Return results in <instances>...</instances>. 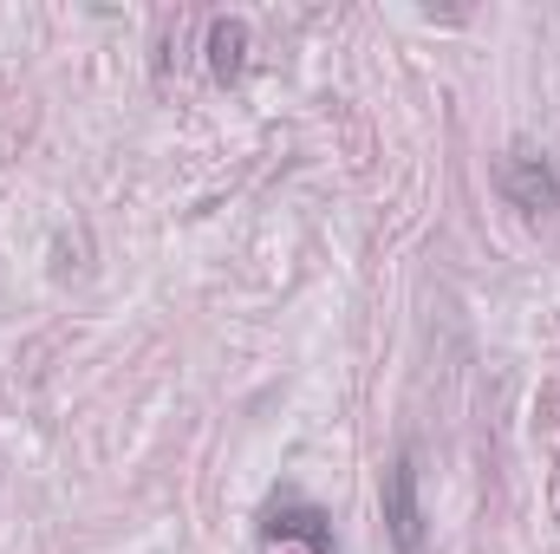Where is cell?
<instances>
[{"instance_id":"cell-1","label":"cell","mask_w":560,"mask_h":554,"mask_svg":"<svg viewBox=\"0 0 560 554\" xmlns=\"http://www.w3.org/2000/svg\"><path fill=\"white\" fill-rule=\"evenodd\" d=\"M495 183H502V196H509L522 216H548V209H560L555 163H548L541 150H528V143H515V150L495 163Z\"/></svg>"},{"instance_id":"cell-2","label":"cell","mask_w":560,"mask_h":554,"mask_svg":"<svg viewBox=\"0 0 560 554\" xmlns=\"http://www.w3.org/2000/svg\"><path fill=\"white\" fill-rule=\"evenodd\" d=\"M378 503H385V529H392V542H398V554H418V549H423L418 450H398V457H392V470H385V489H378Z\"/></svg>"},{"instance_id":"cell-4","label":"cell","mask_w":560,"mask_h":554,"mask_svg":"<svg viewBox=\"0 0 560 554\" xmlns=\"http://www.w3.org/2000/svg\"><path fill=\"white\" fill-rule=\"evenodd\" d=\"M242 66H248V26L242 20H209V72L222 85H235Z\"/></svg>"},{"instance_id":"cell-3","label":"cell","mask_w":560,"mask_h":554,"mask_svg":"<svg viewBox=\"0 0 560 554\" xmlns=\"http://www.w3.org/2000/svg\"><path fill=\"white\" fill-rule=\"evenodd\" d=\"M261 535H268V542H306L313 554H339V542H332V516H326V509H313V503H300V496L268 503Z\"/></svg>"}]
</instances>
